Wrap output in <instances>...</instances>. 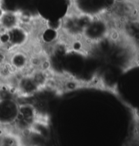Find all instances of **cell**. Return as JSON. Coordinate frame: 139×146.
Wrapping results in <instances>:
<instances>
[{
	"mask_svg": "<svg viewBox=\"0 0 139 146\" xmlns=\"http://www.w3.org/2000/svg\"><path fill=\"white\" fill-rule=\"evenodd\" d=\"M1 128H2V126L0 125V135H1Z\"/></svg>",
	"mask_w": 139,
	"mask_h": 146,
	"instance_id": "obj_8",
	"label": "cell"
},
{
	"mask_svg": "<svg viewBox=\"0 0 139 146\" xmlns=\"http://www.w3.org/2000/svg\"><path fill=\"white\" fill-rule=\"evenodd\" d=\"M20 105L14 98L0 100V125L11 126L17 121Z\"/></svg>",
	"mask_w": 139,
	"mask_h": 146,
	"instance_id": "obj_1",
	"label": "cell"
},
{
	"mask_svg": "<svg viewBox=\"0 0 139 146\" xmlns=\"http://www.w3.org/2000/svg\"><path fill=\"white\" fill-rule=\"evenodd\" d=\"M7 60H8V56H7L6 51L0 47V66L6 63Z\"/></svg>",
	"mask_w": 139,
	"mask_h": 146,
	"instance_id": "obj_7",
	"label": "cell"
},
{
	"mask_svg": "<svg viewBox=\"0 0 139 146\" xmlns=\"http://www.w3.org/2000/svg\"><path fill=\"white\" fill-rule=\"evenodd\" d=\"M40 88L31 77V76H23L18 80L17 91L24 96H29L37 92Z\"/></svg>",
	"mask_w": 139,
	"mask_h": 146,
	"instance_id": "obj_4",
	"label": "cell"
},
{
	"mask_svg": "<svg viewBox=\"0 0 139 146\" xmlns=\"http://www.w3.org/2000/svg\"><path fill=\"white\" fill-rule=\"evenodd\" d=\"M20 17L12 12H3L0 15V25L6 31L19 26Z\"/></svg>",
	"mask_w": 139,
	"mask_h": 146,
	"instance_id": "obj_6",
	"label": "cell"
},
{
	"mask_svg": "<svg viewBox=\"0 0 139 146\" xmlns=\"http://www.w3.org/2000/svg\"><path fill=\"white\" fill-rule=\"evenodd\" d=\"M8 61L15 72L24 70L29 64V58L24 52H14Z\"/></svg>",
	"mask_w": 139,
	"mask_h": 146,
	"instance_id": "obj_5",
	"label": "cell"
},
{
	"mask_svg": "<svg viewBox=\"0 0 139 146\" xmlns=\"http://www.w3.org/2000/svg\"><path fill=\"white\" fill-rule=\"evenodd\" d=\"M7 35L6 42L12 48H18L24 46L28 40V33L24 28L17 26L9 30Z\"/></svg>",
	"mask_w": 139,
	"mask_h": 146,
	"instance_id": "obj_3",
	"label": "cell"
},
{
	"mask_svg": "<svg viewBox=\"0 0 139 146\" xmlns=\"http://www.w3.org/2000/svg\"><path fill=\"white\" fill-rule=\"evenodd\" d=\"M109 33L108 24L106 21L97 19L89 21L83 30L82 36L89 42H99L107 36Z\"/></svg>",
	"mask_w": 139,
	"mask_h": 146,
	"instance_id": "obj_2",
	"label": "cell"
}]
</instances>
